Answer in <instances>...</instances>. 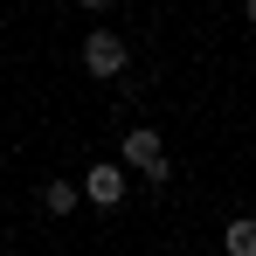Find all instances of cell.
Masks as SVG:
<instances>
[{
  "label": "cell",
  "instance_id": "obj_1",
  "mask_svg": "<svg viewBox=\"0 0 256 256\" xmlns=\"http://www.w3.org/2000/svg\"><path fill=\"white\" fill-rule=\"evenodd\" d=\"M125 166H132V173H146V180H166V173H173L166 138H160L152 125H132V132H125Z\"/></svg>",
  "mask_w": 256,
  "mask_h": 256
},
{
  "label": "cell",
  "instance_id": "obj_6",
  "mask_svg": "<svg viewBox=\"0 0 256 256\" xmlns=\"http://www.w3.org/2000/svg\"><path fill=\"white\" fill-rule=\"evenodd\" d=\"M242 14H250V21H256V0H242Z\"/></svg>",
  "mask_w": 256,
  "mask_h": 256
},
{
  "label": "cell",
  "instance_id": "obj_7",
  "mask_svg": "<svg viewBox=\"0 0 256 256\" xmlns=\"http://www.w3.org/2000/svg\"><path fill=\"white\" fill-rule=\"evenodd\" d=\"M84 7H111V0H84Z\"/></svg>",
  "mask_w": 256,
  "mask_h": 256
},
{
  "label": "cell",
  "instance_id": "obj_2",
  "mask_svg": "<svg viewBox=\"0 0 256 256\" xmlns=\"http://www.w3.org/2000/svg\"><path fill=\"white\" fill-rule=\"evenodd\" d=\"M125 35H111V28H90L84 35V70L90 76H125Z\"/></svg>",
  "mask_w": 256,
  "mask_h": 256
},
{
  "label": "cell",
  "instance_id": "obj_3",
  "mask_svg": "<svg viewBox=\"0 0 256 256\" xmlns=\"http://www.w3.org/2000/svg\"><path fill=\"white\" fill-rule=\"evenodd\" d=\"M84 194L97 208H118V201H125V166H118V160H97V166L84 173Z\"/></svg>",
  "mask_w": 256,
  "mask_h": 256
},
{
  "label": "cell",
  "instance_id": "obj_5",
  "mask_svg": "<svg viewBox=\"0 0 256 256\" xmlns=\"http://www.w3.org/2000/svg\"><path fill=\"white\" fill-rule=\"evenodd\" d=\"M76 201H84L76 180H48V187H42V208H48V214H76Z\"/></svg>",
  "mask_w": 256,
  "mask_h": 256
},
{
  "label": "cell",
  "instance_id": "obj_4",
  "mask_svg": "<svg viewBox=\"0 0 256 256\" xmlns=\"http://www.w3.org/2000/svg\"><path fill=\"white\" fill-rule=\"evenodd\" d=\"M222 250L228 256H256V214H236V222L222 228Z\"/></svg>",
  "mask_w": 256,
  "mask_h": 256
}]
</instances>
